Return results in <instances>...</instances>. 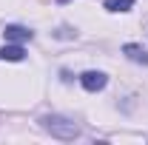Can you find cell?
Here are the masks:
<instances>
[{
	"mask_svg": "<svg viewBox=\"0 0 148 145\" xmlns=\"http://www.w3.org/2000/svg\"><path fill=\"white\" fill-rule=\"evenodd\" d=\"M123 54L128 57V60H134V63L148 66V51L143 49V46H137V43H125V46H123Z\"/></svg>",
	"mask_w": 148,
	"mask_h": 145,
	"instance_id": "5b68a950",
	"label": "cell"
},
{
	"mask_svg": "<svg viewBox=\"0 0 148 145\" xmlns=\"http://www.w3.org/2000/svg\"><path fill=\"white\" fill-rule=\"evenodd\" d=\"M3 34H6V43H26V40L34 37L29 29H23V26H6Z\"/></svg>",
	"mask_w": 148,
	"mask_h": 145,
	"instance_id": "3957f363",
	"label": "cell"
},
{
	"mask_svg": "<svg viewBox=\"0 0 148 145\" xmlns=\"http://www.w3.org/2000/svg\"><path fill=\"white\" fill-rule=\"evenodd\" d=\"M131 6H134V0H106L108 12H128Z\"/></svg>",
	"mask_w": 148,
	"mask_h": 145,
	"instance_id": "8992f818",
	"label": "cell"
},
{
	"mask_svg": "<svg viewBox=\"0 0 148 145\" xmlns=\"http://www.w3.org/2000/svg\"><path fill=\"white\" fill-rule=\"evenodd\" d=\"M40 125L46 128L51 137H57V140H77L80 137V128L74 125L69 117H63V114H46V117H40Z\"/></svg>",
	"mask_w": 148,
	"mask_h": 145,
	"instance_id": "6da1fadb",
	"label": "cell"
},
{
	"mask_svg": "<svg viewBox=\"0 0 148 145\" xmlns=\"http://www.w3.org/2000/svg\"><path fill=\"white\" fill-rule=\"evenodd\" d=\"M57 3H71V0H57Z\"/></svg>",
	"mask_w": 148,
	"mask_h": 145,
	"instance_id": "52a82bcc",
	"label": "cell"
},
{
	"mask_svg": "<svg viewBox=\"0 0 148 145\" xmlns=\"http://www.w3.org/2000/svg\"><path fill=\"white\" fill-rule=\"evenodd\" d=\"M26 57V51H23V46L20 43H6L3 49H0V60H9V63H20Z\"/></svg>",
	"mask_w": 148,
	"mask_h": 145,
	"instance_id": "277c9868",
	"label": "cell"
},
{
	"mask_svg": "<svg viewBox=\"0 0 148 145\" xmlns=\"http://www.w3.org/2000/svg\"><path fill=\"white\" fill-rule=\"evenodd\" d=\"M80 83H83L86 91H103L106 83H108V77L103 71H86V74H80Z\"/></svg>",
	"mask_w": 148,
	"mask_h": 145,
	"instance_id": "7a4b0ae2",
	"label": "cell"
}]
</instances>
